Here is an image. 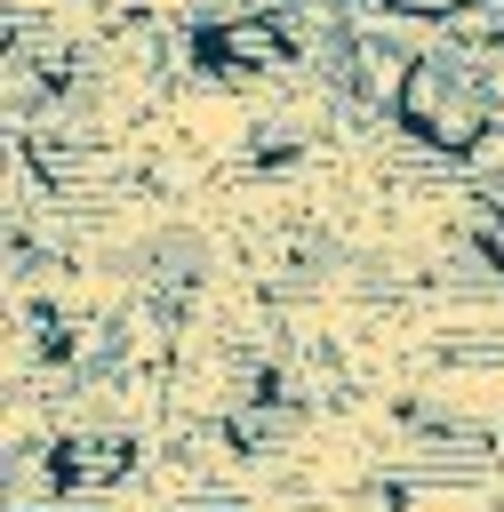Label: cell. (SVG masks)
<instances>
[{"label": "cell", "instance_id": "obj_4", "mask_svg": "<svg viewBox=\"0 0 504 512\" xmlns=\"http://www.w3.org/2000/svg\"><path fill=\"white\" fill-rule=\"evenodd\" d=\"M136 464H144V448H136L128 432H64V440H48V472H56L64 504L112 496V488H120Z\"/></svg>", "mask_w": 504, "mask_h": 512}, {"label": "cell", "instance_id": "obj_2", "mask_svg": "<svg viewBox=\"0 0 504 512\" xmlns=\"http://www.w3.org/2000/svg\"><path fill=\"white\" fill-rule=\"evenodd\" d=\"M184 56L200 80H224V88H248V80H272L304 56L296 24L280 8H248V16H224V24H184Z\"/></svg>", "mask_w": 504, "mask_h": 512}, {"label": "cell", "instance_id": "obj_3", "mask_svg": "<svg viewBox=\"0 0 504 512\" xmlns=\"http://www.w3.org/2000/svg\"><path fill=\"white\" fill-rule=\"evenodd\" d=\"M128 280L144 288V304H152V312H184V304L208 288V240H200L192 224L152 232V240L128 256Z\"/></svg>", "mask_w": 504, "mask_h": 512}, {"label": "cell", "instance_id": "obj_5", "mask_svg": "<svg viewBox=\"0 0 504 512\" xmlns=\"http://www.w3.org/2000/svg\"><path fill=\"white\" fill-rule=\"evenodd\" d=\"M192 512H248V504H192Z\"/></svg>", "mask_w": 504, "mask_h": 512}, {"label": "cell", "instance_id": "obj_1", "mask_svg": "<svg viewBox=\"0 0 504 512\" xmlns=\"http://www.w3.org/2000/svg\"><path fill=\"white\" fill-rule=\"evenodd\" d=\"M392 120L432 160H480L488 136H496V120H504V64H488L480 48L432 40V48H416L400 64Z\"/></svg>", "mask_w": 504, "mask_h": 512}]
</instances>
